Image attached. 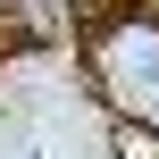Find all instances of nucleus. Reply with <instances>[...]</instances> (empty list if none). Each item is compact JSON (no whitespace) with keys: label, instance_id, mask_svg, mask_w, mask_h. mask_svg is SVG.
Segmentation results:
<instances>
[{"label":"nucleus","instance_id":"nucleus-1","mask_svg":"<svg viewBox=\"0 0 159 159\" xmlns=\"http://www.w3.org/2000/svg\"><path fill=\"white\" fill-rule=\"evenodd\" d=\"M84 59H92V84L109 92L117 117H151L159 126V17H92L84 25Z\"/></svg>","mask_w":159,"mask_h":159},{"label":"nucleus","instance_id":"nucleus-2","mask_svg":"<svg viewBox=\"0 0 159 159\" xmlns=\"http://www.w3.org/2000/svg\"><path fill=\"white\" fill-rule=\"evenodd\" d=\"M109 151L117 159H159V126L151 117H117V126H109Z\"/></svg>","mask_w":159,"mask_h":159},{"label":"nucleus","instance_id":"nucleus-3","mask_svg":"<svg viewBox=\"0 0 159 159\" xmlns=\"http://www.w3.org/2000/svg\"><path fill=\"white\" fill-rule=\"evenodd\" d=\"M0 25H8V0H0Z\"/></svg>","mask_w":159,"mask_h":159}]
</instances>
